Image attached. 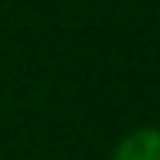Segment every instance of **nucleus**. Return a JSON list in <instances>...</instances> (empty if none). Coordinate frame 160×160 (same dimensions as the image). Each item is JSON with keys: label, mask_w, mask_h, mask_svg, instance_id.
Segmentation results:
<instances>
[{"label": "nucleus", "mask_w": 160, "mask_h": 160, "mask_svg": "<svg viewBox=\"0 0 160 160\" xmlns=\"http://www.w3.org/2000/svg\"><path fill=\"white\" fill-rule=\"evenodd\" d=\"M111 160H160V128H137L114 147Z\"/></svg>", "instance_id": "1"}]
</instances>
